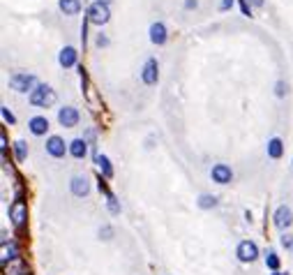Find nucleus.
<instances>
[{"instance_id":"f257e3e1","label":"nucleus","mask_w":293,"mask_h":275,"mask_svg":"<svg viewBox=\"0 0 293 275\" xmlns=\"http://www.w3.org/2000/svg\"><path fill=\"white\" fill-rule=\"evenodd\" d=\"M7 215H10L12 227H14L16 231H24L26 224H28V204H26L21 197H16V199L10 204V210H7Z\"/></svg>"},{"instance_id":"f03ea898","label":"nucleus","mask_w":293,"mask_h":275,"mask_svg":"<svg viewBox=\"0 0 293 275\" xmlns=\"http://www.w3.org/2000/svg\"><path fill=\"white\" fill-rule=\"evenodd\" d=\"M53 102H56V90L47 84H39L37 88L30 93V104H33V107L47 109V107H51Z\"/></svg>"},{"instance_id":"7ed1b4c3","label":"nucleus","mask_w":293,"mask_h":275,"mask_svg":"<svg viewBox=\"0 0 293 275\" xmlns=\"http://www.w3.org/2000/svg\"><path fill=\"white\" fill-rule=\"evenodd\" d=\"M37 81H35L33 74H28V72H14V74L10 76V88L16 90V93H33L35 88H37Z\"/></svg>"},{"instance_id":"20e7f679","label":"nucleus","mask_w":293,"mask_h":275,"mask_svg":"<svg viewBox=\"0 0 293 275\" xmlns=\"http://www.w3.org/2000/svg\"><path fill=\"white\" fill-rule=\"evenodd\" d=\"M109 16H111L109 5H107V3H102V0H97V3H93V5L88 7V14H86V19H88L90 24H95V26H104L109 21Z\"/></svg>"},{"instance_id":"39448f33","label":"nucleus","mask_w":293,"mask_h":275,"mask_svg":"<svg viewBox=\"0 0 293 275\" xmlns=\"http://www.w3.org/2000/svg\"><path fill=\"white\" fill-rule=\"evenodd\" d=\"M236 257L242 261V264H252V261L259 259V247H256L254 241H240L238 243Z\"/></svg>"},{"instance_id":"423d86ee","label":"nucleus","mask_w":293,"mask_h":275,"mask_svg":"<svg viewBox=\"0 0 293 275\" xmlns=\"http://www.w3.org/2000/svg\"><path fill=\"white\" fill-rule=\"evenodd\" d=\"M141 79H143L145 86H155V84H157V79H159V65H157V61H155V58H148V61H145L143 70H141Z\"/></svg>"},{"instance_id":"0eeeda50","label":"nucleus","mask_w":293,"mask_h":275,"mask_svg":"<svg viewBox=\"0 0 293 275\" xmlns=\"http://www.w3.org/2000/svg\"><path fill=\"white\" fill-rule=\"evenodd\" d=\"M273 224L277 229H288L293 224V210L288 208V206H279L277 210H275V215H273Z\"/></svg>"},{"instance_id":"6e6552de","label":"nucleus","mask_w":293,"mask_h":275,"mask_svg":"<svg viewBox=\"0 0 293 275\" xmlns=\"http://www.w3.org/2000/svg\"><path fill=\"white\" fill-rule=\"evenodd\" d=\"M210 178H213L217 185H228L233 181V171L228 164H215L213 171H210Z\"/></svg>"},{"instance_id":"1a4fd4ad","label":"nucleus","mask_w":293,"mask_h":275,"mask_svg":"<svg viewBox=\"0 0 293 275\" xmlns=\"http://www.w3.org/2000/svg\"><path fill=\"white\" fill-rule=\"evenodd\" d=\"M14 259H19V245L14 241H0V261H3V266Z\"/></svg>"},{"instance_id":"9d476101","label":"nucleus","mask_w":293,"mask_h":275,"mask_svg":"<svg viewBox=\"0 0 293 275\" xmlns=\"http://www.w3.org/2000/svg\"><path fill=\"white\" fill-rule=\"evenodd\" d=\"M58 123H60L62 127H76L79 125V109L62 107L60 111H58Z\"/></svg>"},{"instance_id":"9b49d317","label":"nucleus","mask_w":293,"mask_h":275,"mask_svg":"<svg viewBox=\"0 0 293 275\" xmlns=\"http://www.w3.org/2000/svg\"><path fill=\"white\" fill-rule=\"evenodd\" d=\"M67 150H70V146H65V141L60 136H49L47 139V153L51 158H65Z\"/></svg>"},{"instance_id":"f8f14e48","label":"nucleus","mask_w":293,"mask_h":275,"mask_svg":"<svg viewBox=\"0 0 293 275\" xmlns=\"http://www.w3.org/2000/svg\"><path fill=\"white\" fill-rule=\"evenodd\" d=\"M3 275H30V268H28V264L19 257V259H14V261H10V264L3 266Z\"/></svg>"},{"instance_id":"ddd939ff","label":"nucleus","mask_w":293,"mask_h":275,"mask_svg":"<svg viewBox=\"0 0 293 275\" xmlns=\"http://www.w3.org/2000/svg\"><path fill=\"white\" fill-rule=\"evenodd\" d=\"M70 187H72V194L74 197H88V192H90V183L86 176H74Z\"/></svg>"},{"instance_id":"4468645a","label":"nucleus","mask_w":293,"mask_h":275,"mask_svg":"<svg viewBox=\"0 0 293 275\" xmlns=\"http://www.w3.org/2000/svg\"><path fill=\"white\" fill-rule=\"evenodd\" d=\"M169 33H166V26L162 24V21H157V24L150 26V42L157 44V47H162L164 42H166Z\"/></svg>"},{"instance_id":"2eb2a0df","label":"nucleus","mask_w":293,"mask_h":275,"mask_svg":"<svg viewBox=\"0 0 293 275\" xmlns=\"http://www.w3.org/2000/svg\"><path fill=\"white\" fill-rule=\"evenodd\" d=\"M28 127L35 136H42V134H47V130H49V121L44 116H35V118H30Z\"/></svg>"},{"instance_id":"dca6fc26","label":"nucleus","mask_w":293,"mask_h":275,"mask_svg":"<svg viewBox=\"0 0 293 275\" xmlns=\"http://www.w3.org/2000/svg\"><path fill=\"white\" fill-rule=\"evenodd\" d=\"M76 56H79V53H76L74 47H65L60 51V58H58V61H60L62 67H74L76 65Z\"/></svg>"},{"instance_id":"f3484780","label":"nucleus","mask_w":293,"mask_h":275,"mask_svg":"<svg viewBox=\"0 0 293 275\" xmlns=\"http://www.w3.org/2000/svg\"><path fill=\"white\" fill-rule=\"evenodd\" d=\"M95 164H97V169H99V173H102L104 178H111L113 176V167H111V162H109V158L107 155H95Z\"/></svg>"},{"instance_id":"a211bd4d","label":"nucleus","mask_w":293,"mask_h":275,"mask_svg":"<svg viewBox=\"0 0 293 275\" xmlns=\"http://www.w3.org/2000/svg\"><path fill=\"white\" fill-rule=\"evenodd\" d=\"M86 153H88V144H86V139H74L70 144V155L76 160L86 158Z\"/></svg>"},{"instance_id":"6ab92c4d","label":"nucleus","mask_w":293,"mask_h":275,"mask_svg":"<svg viewBox=\"0 0 293 275\" xmlns=\"http://www.w3.org/2000/svg\"><path fill=\"white\" fill-rule=\"evenodd\" d=\"M284 153V146H282V139H277V136H273V139L268 141V155L273 160H279Z\"/></svg>"},{"instance_id":"aec40b11","label":"nucleus","mask_w":293,"mask_h":275,"mask_svg":"<svg viewBox=\"0 0 293 275\" xmlns=\"http://www.w3.org/2000/svg\"><path fill=\"white\" fill-rule=\"evenodd\" d=\"M58 5H60V10L65 12V14H70V16L81 12V0H60Z\"/></svg>"},{"instance_id":"412c9836","label":"nucleus","mask_w":293,"mask_h":275,"mask_svg":"<svg viewBox=\"0 0 293 275\" xmlns=\"http://www.w3.org/2000/svg\"><path fill=\"white\" fill-rule=\"evenodd\" d=\"M279 264H282V261H279V257H277V252H273V250H268L265 252V266H268L270 270H279Z\"/></svg>"},{"instance_id":"4be33fe9","label":"nucleus","mask_w":293,"mask_h":275,"mask_svg":"<svg viewBox=\"0 0 293 275\" xmlns=\"http://www.w3.org/2000/svg\"><path fill=\"white\" fill-rule=\"evenodd\" d=\"M217 206V197L215 194H201L199 197V208L208 210V208H215Z\"/></svg>"},{"instance_id":"5701e85b","label":"nucleus","mask_w":293,"mask_h":275,"mask_svg":"<svg viewBox=\"0 0 293 275\" xmlns=\"http://www.w3.org/2000/svg\"><path fill=\"white\" fill-rule=\"evenodd\" d=\"M14 155H16V160H19V162H24L26 155H28V146H26L24 141H16V144H14Z\"/></svg>"},{"instance_id":"b1692460","label":"nucleus","mask_w":293,"mask_h":275,"mask_svg":"<svg viewBox=\"0 0 293 275\" xmlns=\"http://www.w3.org/2000/svg\"><path fill=\"white\" fill-rule=\"evenodd\" d=\"M107 208L111 215H118L120 213V204H118V199L113 194H107Z\"/></svg>"},{"instance_id":"393cba45","label":"nucleus","mask_w":293,"mask_h":275,"mask_svg":"<svg viewBox=\"0 0 293 275\" xmlns=\"http://www.w3.org/2000/svg\"><path fill=\"white\" fill-rule=\"evenodd\" d=\"M0 113H3V121H5V123H10V125H14V123H16L14 113H12L7 107H0Z\"/></svg>"},{"instance_id":"a878e982","label":"nucleus","mask_w":293,"mask_h":275,"mask_svg":"<svg viewBox=\"0 0 293 275\" xmlns=\"http://www.w3.org/2000/svg\"><path fill=\"white\" fill-rule=\"evenodd\" d=\"M286 90H288V86L284 84V81H277V86H275V95H277V97H284Z\"/></svg>"},{"instance_id":"bb28decb","label":"nucleus","mask_w":293,"mask_h":275,"mask_svg":"<svg viewBox=\"0 0 293 275\" xmlns=\"http://www.w3.org/2000/svg\"><path fill=\"white\" fill-rule=\"evenodd\" d=\"M282 245L286 247L288 252H293V236H291V233H284V236H282Z\"/></svg>"},{"instance_id":"cd10ccee","label":"nucleus","mask_w":293,"mask_h":275,"mask_svg":"<svg viewBox=\"0 0 293 275\" xmlns=\"http://www.w3.org/2000/svg\"><path fill=\"white\" fill-rule=\"evenodd\" d=\"M240 10L245 16H252V7H249V0H240Z\"/></svg>"},{"instance_id":"c85d7f7f","label":"nucleus","mask_w":293,"mask_h":275,"mask_svg":"<svg viewBox=\"0 0 293 275\" xmlns=\"http://www.w3.org/2000/svg\"><path fill=\"white\" fill-rule=\"evenodd\" d=\"M233 7V0H222V3H219V10L222 12H228Z\"/></svg>"},{"instance_id":"c756f323","label":"nucleus","mask_w":293,"mask_h":275,"mask_svg":"<svg viewBox=\"0 0 293 275\" xmlns=\"http://www.w3.org/2000/svg\"><path fill=\"white\" fill-rule=\"evenodd\" d=\"M111 227H104V229H99V236H102L104 238V241H109V238H111Z\"/></svg>"},{"instance_id":"7c9ffc66","label":"nucleus","mask_w":293,"mask_h":275,"mask_svg":"<svg viewBox=\"0 0 293 275\" xmlns=\"http://www.w3.org/2000/svg\"><path fill=\"white\" fill-rule=\"evenodd\" d=\"M0 144H3V155H5V150H7V136H5V130L0 132Z\"/></svg>"},{"instance_id":"2f4dec72","label":"nucleus","mask_w":293,"mask_h":275,"mask_svg":"<svg viewBox=\"0 0 293 275\" xmlns=\"http://www.w3.org/2000/svg\"><path fill=\"white\" fill-rule=\"evenodd\" d=\"M107 44H109V40L104 35H97V47H107Z\"/></svg>"},{"instance_id":"473e14b6","label":"nucleus","mask_w":293,"mask_h":275,"mask_svg":"<svg viewBox=\"0 0 293 275\" xmlns=\"http://www.w3.org/2000/svg\"><path fill=\"white\" fill-rule=\"evenodd\" d=\"M196 5H199V3H196V0H185V7H187V10H194Z\"/></svg>"},{"instance_id":"72a5a7b5","label":"nucleus","mask_w":293,"mask_h":275,"mask_svg":"<svg viewBox=\"0 0 293 275\" xmlns=\"http://www.w3.org/2000/svg\"><path fill=\"white\" fill-rule=\"evenodd\" d=\"M263 3H265V0H249V5H254V7H261Z\"/></svg>"},{"instance_id":"f704fd0d","label":"nucleus","mask_w":293,"mask_h":275,"mask_svg":"<svg viewBox=\"0 0 293 275\" xmlns=\"http://www.w3.org/2000/svg\"><path fill=\"white\" fill-rule=\"evenodd\" d=\"M273 275H286V273H279V270H275V273Z\"/></svg>"},{"instance_id":"c9c22d12","label":"nucleus","mask_w":293,"mask_h":275,"mask_svg":"<svg viewBox=\"0 0 293 275\" xmlns=\"http://www.w3.org/2000/svg\"><path fill=\"white\" fill-rule=\"evenodd\" d=\"M102 3H109V0H102Z\"/></svg>"}]
</instances>
